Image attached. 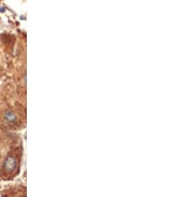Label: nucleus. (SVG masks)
<instances>
[{"mask_svg":"<svg viewBox=\"0 0 179 197\" xmlns=\"http://www.w3.org/2000/svg\"><path fill=\"white\" fill-rule=\"evenodd\" d=\"M4 118L8 121L9 124H16L18 121V117L13 111L7 109L4 112Z\"/></svg>","mask_w":179,"mask_h":197,"instance_id":"nucleus-2","label":"nucleus"},{"mask_svg":"<svg viewBox=\"0 0 179 197\" xmlns=\"http://www.w3.org/2000/svg\"><path fill=\"white\" fill-rule=\"evenodd\" d=\"M17 158L14 155L9 154L5 157L4 161H3V169L5 170V172L11 173L14 170H16L17 168Z\"/></svg>","mask_w":179,"mask_h":197,"instance_id":"nucleus-1","label":"nucleus"}]
</instances>
